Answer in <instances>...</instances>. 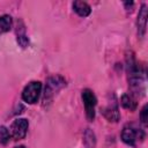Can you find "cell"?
<instances>
[{"instance_id":"obj_1","label":"cell","mask_w":148,"mask_h":148,"mask_svg":"<svg viewBox=\"0 0 148 148\" xmlns=\"http://www.w3.org/2000/svg\"><path fill=\"white\" fill-rule=\"evenodd\" d=\"M40 90H42V84L40 82L38 81H32L30 83H28V86L23 89V92H22V98L24 102L27 103H36L38 97H39V94H40Z\"/></svg>"},{"instance_id":"obj_4","label":"cell","mask_w":148,"mask_h":148,"mask_svg":"<svg viewBox=\"0 0 148 148\" xmlns=\"http://www.w3.org/2000/svg\"><path fill=\"white\" fill-rule=\"evenodd\" d=\"M138 130L134 128L133 126H125L123 132H121V139L127 145H131V146H134L135 141H136V138H138Z\"/></svg>"},{"instance_id":"obj_7","label":"cell","mask_w":148,"mask_h":148,"mask_svg":"<svg viewBox=\"0 0 148 148\" xmlns=\"http://www.w3.org/2000/svg\"><path fill=\"white\" fill-rule=\"evenodd\" d=\"M146 17H147V12H146V6L143 5L141 10H140V14L138 16V25H139V30H141V34H143L145 29H146Z\"/></svg>"},{"instance_id":"obj_11","label":"cell","mask_w":148,"mask_h":148,"mask_svg":"<svg viewBox=\"0 0 148 148\" xmlns=\"http://www.w3.org/2000/svg\"><path fill=\"white\" fill-rule=\"evenodd\" d=\"M141 120H142L143 124L147 123V105H145L142 111H141Z\"/></svg>"},{"instance_id":"obj_5","label":"cell","mask_w":148,"mask_h":148,"mask_svg":"<svg viewBox=\"0 0 148 148\" xmlns=\"http://www.w3.org/2000/svg\"><path fill=\"white\" fill-rule=\"evenodd\" d=\"M73 8H74V10H75L80 16H82V17L88 16V15L90 14V12H91L90 6H89L87 2H84V1H79V0L73 2Z\"/></svg>"},{"instance_id":"obj_2","label":"cell","mask_w":148,"mask_h":148,"mask_svg":"<svg viewBox=\"0 0 148 148\" xmlns=\"http://www.w3.org/2000/svg\"><path fill=\"white\" fill-rule=\"evenodd\" d=\"M82 99L86 109V114L89 120H94L95 118V105H96V97L90 89H84L82 91Z\"/></svg>"},{"instance_id":"obj_10","label":"cell","mask_w":148,"mask_h":148,"mask_svg":"<svg viewBox=\"0 0 148 148\" xmlns=\"http://www.w3.org/2000/svg\"><path fill=\"white\" fill-rule=\"evenodd\" d=\"M17 42L20 43V45H21L22 47H25V46L28 45V43H29V40L25 38V36H18V37H17Z\"/></svg>"},{"instance_id":"obj_6","label":"cell","mask_w":148,"mask_h":148,"mask_svg":"<svg viewBox=\"0 0 148 148\" xmlns=\"http://www.w3.org/2000/svg\"><path fill=\"white\" fill-rule=\"evenodd\" d=\"M12 28V17L9 15L0 16V35L8 31Z\"/></svg>"},{"instance_id":"obj_12","label":"cell","mask_w":148,"mask_h":148,"mask_svg":"<svg viewBox=\"0 0 148 148\" xmlns=\"http://www.w3.org/2000/svg\"><path fill=\"white\" fill-rule=\"evenodd\" d=\"M15 148H24L23 146H18V147H15Z\"/></svg>"},{"instance_id":"obj_3","label":"cell","mask_w":148,"mask_h":148,"mask_svg":"<svg viewBox=\"0 0 148 148\" xmlns=\"http://www.w3.org/2000/svg\"><path fill=\"white\" fill-rule=\"evenodd\" d=\"M28 126H29V123L27 119L24 118H18V119H15L10 126V135L15 139V140H20V139H23L27 134V131H28Z\"/></svg>"},{"instance_id":"obj_9","label":"cell","mask_w":148,"mask_h":148,"mask_svg":"<svg viewBox=\"0 0 148 148\" xmlns=\"http://www.w3.org/2000/svg\"><path fill=\"white\" fill-rule=\"evenodd\" d=\"M9 138H10V132L5 126H0V143L6 145L9 141Z\"/></svg>"},{"instance_id":"obj_8","label":"cell","mask_w":148,"mask_h":148,"mask_svg":"<svg viewBox=\"0 0 148 148\" xmlns=\"http://www.w3.org/2000/svg\"><path fill=\"white\" fill-rule=\"evenodd\" d=\"M121 105L125 109H130V110H134L136 108V102L134 101V98L130 95H124L121 97Z\"/></svg>"}]
</instances>
